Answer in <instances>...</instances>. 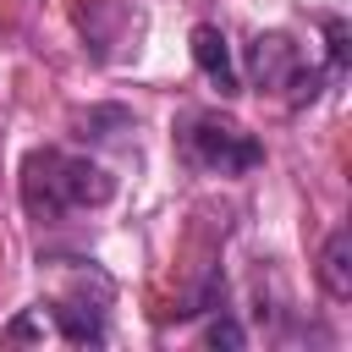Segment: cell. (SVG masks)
Wrapping results in <instances>:
<instances>
[{"instance_id": "3", "label": "cell", "mask_w": 352, "mask_h": 352, "mask_svg": "<svg viewBox=\"0 0 352 352\" xmlns=\"http://www.w3.org/2000/svg\"><path fill=\"white\" fill-rule=\"evenodd\" d=\"M192 60H198V72L209 77V88H214L220 99H236V94H242L231 44H226V33H220L214 22H198V28H192Z\"/></svg>"}, {"instance_id": "2", "label": "cell", "mask_w": 352, "mask_h": 352, "mask_svg": "<svg viewBox=\"0 0 352 352\" xmlns=\"http://www.w3.org/2000/svg\"><path fill=\"white\" fill-rule=\"evenodd\" d=\"M176 138H182L187 165H198V170H209V176H248V170L264 165V143H258L242 121H231V116H220V110H192V116L176 126Z\"/></svg>"}, {"instance_id": "7", "label": "cell", "mask_w": 352, "mask_h": 352, "mask_svg": "<svg viewBox=\"0 0 352 352\" xmlns=\"http://www.w3.org/2000/svg\"><path fill=\"white\" fill-rule=\"evenodd\" d=\"M126 126H132V116H126L121 104H104V110L77 116V132H82V138H116V132H126Z\"/></svg>"}, {"instance_id": "1", "label": "cell", "mask_w": 352, "mask_h": 352, "mask_svg": "<svg viewBox=\"0 0 352 352\" xmlns=\"http://www.w3.org/2000/svg\"><path fill=\"white\" fill-rule=\"evenodd\" d=\"M116 198V176L94 160L60 154V148H38L22 165V204L38 220H55L66 209H99Z\"/></svg>"}, {"instance_id": "4", "label": "cell", "mask_w": 352, "mask_h": 352, "mask_svg": "<svg viewBox=\"0 0 352 352\" xmlns=\"http://www.w3.org/2000/svg\"><path fill=\"white\" fill-rule=\"evenodd\" d=\"M297 66H302V55L286 33H258L253 50H248V72H253L258 88H286L297 77Z\"/></svg>"}, {"instance_id": "8", "label": "cell", "mask_w": 352, "mask_h": 352, "mask_svg": "<svg viewBox=\"0 0 352 352\" xmlns=\"http://www.w3.org/2000/svg\"><path fill=\"white\" fill-rule=\"evenodd\" d=\"M204 346H248V330H242L236 319H214V324L204 330Z\"/></svg>"}, {"instance_id": "6", "label": "cell", "mask_w": 352, "mask_h": 352, "mask_svg": "<svg viewBox=\"0 0 352 352\" xmlns=\"http://www.w3.org/2000/svg\"><path fill=\"white\" fill-rule=\"evenodd\" d=\"M50 319L72 346L104 341V308H94V302H50Z\"/></svg>"}, {"instance_id": "5", "label": "cell", "mask_w": 352, "mask_h": 352, "mask_svg": "<svg viewBox=\"0 0 352 352\" xmlns=\"http://www.w3.org/2000/svg\"><path fill=\"white\" fill-rule=\"evenodd\" d=\"M319 286L330 302H346L352 297V231L336 226L324 236V253H319Z\"/></svg>"}]
</instances>
